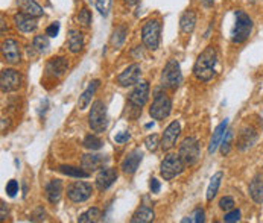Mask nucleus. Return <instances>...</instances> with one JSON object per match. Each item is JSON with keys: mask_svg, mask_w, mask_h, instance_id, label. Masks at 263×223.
<instances>
[{"mask_svg": "<svg viewBox=\"0 0 263 223\" xmlns=\"http://www.w3.org/2000/svg\"><path fill=\"white\" fill-rule=\"evenodd\" d=\"M216 63H218V52L213 46L206 47L198 56L195 67H193V74L201 82H209L210 79L216 74Z\"/></svg>", "mask_w": 263, "mask_h": 223, "instance_id": "nucleus-1", "label": "nucleus"}, {"mask_svg": "<svg viewBox=\"0 0 263 223\" xmlns=\"http://www.w3.org/2000/svg\"><path fill=\"white\" fill-rule=\"evenodd\" d=\"M253 32V20L244 11H236V22L231 31V39L236 44L245 43Z\"/></svg>", "mask_w": 263, "mask_h": 223, "instance_id": "nucleus-2", "label": "nucleus"}, {"mask_svg": "<svg viewBox=\"0 0 263 223\" xmlns=\"http://www.w3.org/2000/svg\"><path fill=\"white\" fill-rule=\"evenodd\" d=\"M181 84H183V73H181L179 64L176 59H169L161 73V85L169 90H176Z\"/></svg>", "mask_w": 263, "mask_h": 223, "instance_id": "nucleus-3", "label": "nucleus"}, {"mask_svg": "<svg viewBox=\"0 0 263 223\" xmlns=\"http://www.w3.org/2000/svg\"><path fill=\"white\" fill-rule=\"evenodd\" d=\"M172 111V102L166 93L163 91H155L154 96V102L149 108V114L154 120H165L166 117H169Z\"/></svg>", "mask_w": 263, "mask_h": 223, "instance_id": "nucleus-4", "label": "nucleus"}, {"mask_svg": "<svg viewBox=\"0 0 263 223\" xmlns=\"http://www.w3.org/2000/svg\"><path fill=\"white\" fill-rule=\"evenodd\" d=\"M88 123H90V128L96 132H104L107 129V125H108L107 107L102 100H96V102H93L90 114H88Z\"/></svg>", "mask_w": 263, "mask_h": 223, "instance_id": "nucleus-5", "label": "nucleus"}, {"mask_svg": "<svg viewBox=\"0 0 263 223\" xmlns=\"http://www.w3.org/2000/svg\"><path fill=\"white\" fill-rule=\"evenodd\" d=\"M179 158L183 159V163L186 166H193L196 161L199 159L201 150H199V143L195 137H187L181 141L179 150H178Z\"/></svg>", "mask_w": 263, "mask_h": 223, "instance_id": "nucleus-6", "label": "nucleus"}, {"mask_svg": "<svg viewBox=\"0 0 263 223\" xmlns=\"http://www.w3.org/2000/svg\"><path fill=\"white\" fill-rule=\"evenodd\" d=\"M160 35H161V23L158 20H149L145 23L141 29V39H143L145 47L149 50H157L160 44Z\"/></svg>", "mask_w": 263, "mask_h": 223, "instance_id": "nucleus-7", "label": "nucleus"}, {"mask_svg": "<svg viewBox=\"0 0 263 223\" xmlns=\"http://www.w3.org/2000/svg\"><path fill=\"white\" fill-rule=\"evenodd\" d=\"M184 166L186 164L179 158V155H168L160 166V175L165 181H171L184 172Z\"/></svg>", "mask_w": 263, "mask_h": 223, "instance_id": "nucleus-8", "label": "nucleus"}, {"mask_svg": "<svg viewBox=\"0 0 263 223\" xmlns=\"http://www.w3.org/2000/svg\"><path fill=\"white\" fill-rule=\"evenodd\" d=\"M22 85V74L14 69H5L0 74V88L2 93H11L20 88Z\"/></svg>", "mask_w": 263, "mask_h": 223, "instance_id": "nucleus-9", "label": "nucleus"}, {"mask_svg": "<svg viewBox=\"0 0 263 223\" xmlns=\"http://www.w3.org/2000/svg\"><path fill=\"white\" fill-rule=\"evenodd\" d=\"M93 193V188L87 182H73L72 186H69L67 188V197L75 202V204H81V202H86L87 199H90Z\"/></svg>", "mask_w": 263, "mask_h": 223, "instance_id": "nucleus-10", "label": "nucleus"}, {"mask_svg": "<svg viewBox=\"0 0 263 223\" xmlns=\"http://www.w3.org/2000/svg\"><path fill=\"white\" fill-rule=\"evenodd\" d=\"M107 163H108V156L102 155V153H87L83 156V159H81V166H83V169L87 170L88 173L99 170Z\"/></svg>", "mask_w": 263, "mask_h": 223, "instance_id": "nucleus-11", "label": "nucleus"}, {"mask_svg": "<svg viewBox=\"0 0 263 223\" xmlns=\"http://www.w3.org/2000/svg\"><path fill=\"white\" fill-rule=\"evenodd\" d=\"M179 132H181V126L178 123V120L172 121V123L165 129L163 137H161V143H160L161 149H163L165 152L171 150L176 143V138H178Z\"/></svg>", "mask_w": 263, "mask_h": 223, "instance_id": "nucleus-12", "label": "nucleus"}, {"mask_svg": "<svg viewBox=\"0 0 263 223\" xmlns=\"http://www.w3.org/2000/svg\"><path fill=\"white\" fill-rule=\"evenodd\" d=\"M148 97H149V84L141 82V84L135 85V88L131 91L128 100H130V104L134 105L135 108H141L148 102Z\"/></svg>", "mask_w": 263, "mask_h": 223, "instance_id": "nucleus-13", "label": "nucleus"}, {"mask_svg": "<svg viewBox=\"0 0 263 223\" xmlns=\"http://www.w3.org/2000/svg\"><path fill=\"white\" fill-rule=\"evenodd\" d=\"M140 74H141L140 66H138V64H132V66H130L128 69H125L122 73L117 76V84H119L120 87L134 85V84L138 82Z\"/></svg>", "mask_w": 263, "mask_h": 223, "instance_id": "nucleus-14", "label": "nucleus"}, {"mask_svg": "<svg viewBox=\"0 0 263 223\" xmlns=\"http://www.w3.org/2000/svg\"><path fill=\"white\" fill-rule=\"evenodd\" d=\"M141 159H143V152H141L140 149H135L125 156L122 164H120V169H122V172L125 175H134L141 163Z\"/></svg>", "mask_w": 263, "mask_h": 223, "instance_id": "nucleus-15", "label": "nucleus"}, {"mask_svg": "<svg viewBox=\"0 0 263 223\" xmlns=\"http://www.w3.org/2000/svg\"><path fill=\"white\" fill-rule=\"evenodd\" d=\"M14 23H15V28L22 32H32L37 29L38 23H37V18L34 15H29L26 12H18L14 15Z\"/></svg>", "mask_w": 263, "mask_h": 223, "instance_id": "nucleus-16", "label": "nucleus"}, {"mask_svg": "<svg viewBox=\"0 0 263 223\" xmlns=\"http://www.w3.org/2000/svg\"><path fill=\"white\" fill-rule=\"evenodd\" d=\"M116 179H117V170L111 169V167H105L97 173L96 186H97L99 190H107L114 184Z\"/></svg>", "mask_w": 263, "mask_h": 223, "instance_id": "nucleus-17", "label": "nucleus"}, {"mask_svg": "<svg viewBox=\"0 0 263 223\" xmlns=\"http://www.w3.org/2000/svg\"><path fill=\"white\" fill-rule=\"evenodd\" d=\"M2 55L6 63L17 64L20 61V46L15 39H5L2 44Z\"/></svg>", "mask_w": 263, "mask_h": 223, "instance_id": "nucleus-18", "label": "nucleus"}, {"mask_svg": "<svg viewBox=\"0 0 263 223\" xmlns=\"http://www.w3.org/2000/svg\"><path fill=\"white\" fill-rule=\"evenodd\" d=\"M69 69V63L67 59L59 56V58H55V59H50L47 63V67H46V73L49 76H53V77H59L63 76Z\"/></svg>", "mask_w": 263, "mask_h": 223, "instance_id": "nucleus-19", "label": "nucleus"}, {"mask_svg": "<svg viewBox=\"0 0 263 223\" xmlns=\"http://www.w3.org/2000/svg\"><path fill=\"white\" fill-rule=\"evenodd\" d=\"M256 140H257V134L254 132V129L253 128H244L237 137V149L242 150V152L250 149L256 143Z\"/></svg>", "mask_w": 263, "mask_h": 223, "instance_id": "nucleus-20", "label": "nucleus"}, {"mask_svg": "<svg viewBox=\"0 0 263 223\" xmlns=\"http://www.w3.org/2000/svg\"><path fill=\"white\" fill-rule=\"evenodd\" d=\"M227 126H228V120H224L222 123H219L212 135V140H210V145H209V153H215L216 149L220 146L222 143V138H224L225 132H227Z\"/></svg>", "mask_w": 263, "mask_h": 223, "instance_id": "nucleus-21", "label": "nucleus"}, {"mask_svg": "<svg viewBox=\"0 0 263 223\" xmlns=\"http://www.w3.org/2000/svg\"><path fill=\"white\" fill-rule=\"evenodd\" d=\"M63 194V182L59 179H53L46 186V197L50 204H58Z\"/></svg>", "mask_w": 263, "mask_h": 223, "instance_id": "nucleus-22", "label": "nucleus"}, {"mask_svg": "<svg viewBox=\"0 0 263 223\" xmlns=\"http://www.w3.org/2000/svg\"><path fill=\"white\" fill-rule=\"evenodd\" d=\"M67 46H69L70 52H73V53H78V52L83 50V47H84L83 34L76 29H70L69 35H67Z\"/></svg>", "mask_w": 263, "mask_h": 223, "instance_id": "nucleus-23", "label": "nucleus"}, {"mask_svg": "<svg viewBox=\"0 0 263 223\" xmlns=\"http://www.w3.org/2000/svg\"><path fill=\"white\" fill-rule=\"evenodd\" d=\"M17 5L20 6L23 12L29 14V15H34V17H42L44 14L43 8L40 6L35 0H17Z\"/></svg>", "mask_w": 263, "mask_h": 223, "instance_id": "nucleus-24", "label": "nucleus"}, {"mask_svg": "<svg viewBox=\"0 0 263 223\" xmlns=\"http://www.w3.org/2000/svg\"><path fill=\"white\" fill-rule=\"evenodd\" d=\"M250 196L256 204H263V178L256 176L250 184Z\"/></svg>", "mask_w": 263, "mask_h": 223, "instance_id": "nucleus-25", "label": "nucleus"}, {"mask_svg": "<svg viewBox=\"0 0 263 223\" xmlns=\"http://www.w3.org/2000/svg\"><path fill=\"white\" fill-rule=\"evenodd\" d=\"M196 26V14L193 11H186L179 18V28L184 34H192Z\"/></svg>", "mask_w": 263, "mask_h": 223, "instance_id": "nucleus-26", "label": "nucleus"}, {"mask_svg": "<svg viewBox=\"0 0 263 223\" xmlns=\"http://www.w3.org/2000/svg\"><path fill=\"white\" fill-rule=\"evenodd\" d=\"M97 87H99V80H93V82H90V85L87 87V90L79 96V100H78L79 110H86V108L90 105L91 97H93V94L96 93Z\"/></svg>", "mask_w": 263, "mask_h": 223, "instance_id": "nucleus-27", "label": "nucleus"}, {"mask_svg": "<svg viewBox=\"0 0 263 223\" xmlns=\"http://www.w3.org/2000/svg\"><path fill=\"white\" fill-rule=\"evenodd\" d=\"M154 217H155V214H154L152 208H149V207H146V205H141V207L134 213L131 222H132V223H149V222L154 220Z\"/></svg>", "mask_w": 263, "mask_h": 223, "instance_id": "nucleus-28", "label": "nucleus"}, {"mask_svg": "<svg viewBox=\"0 0 263 223\" xmlns=\"http://www.w3.org/2000/svg\"><path fill=\"white\" fill-rule=\"evenodd\" d=\"M102 219H104L102 211L97 208H90L84 214H81L78 222L79 223H97V222H102Z\"/></svg>", "mask_w": 263, "mask_h": 223, "instance_id": "nucleus-29", "label": "nucleus"}, {"mask_svg": "<svg viewBox=\"0 0 263 223\" xmlns=\"http://www.w3.org/2000/svg\"><path fill=\"white\" fill-rule=\"evenodd\" d=\"M222 176H224V175H222V172H218V173L212 178L210 184H209V188H207V194H206V197H207L209 202H212L213 197L216 196V193H218V190H219V187H220Z\"/></svg>", "mask_w": 263, "mask_h": 223, "instance_id": "nucleus-30", "label": "nucleus"}, {"mask_svg": "<svg viewBox=\"0 0 263 223\" xmlns=\"http://www.w3.org/2000/svg\"><path fill=\"white\" fill-rule=\"evenodd\" d=\"M32 47L38 52V53H46L50 47L49 38L46 35H37L32 41Z\"/></svg>", "mask_w": 263, "mask_h": 223, "instance_id": "nucleus-31", "label": "nucleus"}, {"mask_svg": "<svg viewBox=\"0 0 263 223\" xmlns=\"http://www.w3.org/2000/svg\"><path fill=\"white\" fill-rule=\"evenodd\" d=\"M127 28L125 26H117L113 32V37H111V43L114 47H122L124 41H125V38H127Z\"/></svg>", "mask_w": 263, "mask_h": 223, "instance_id": "nucleus-32", "label": "nucleus"}, {"mask_svg": "<svg viewBox=\"0 0 263 223\" xmlns=\"http://www.w3.org/2000/svg\"><path fill=\"white\" fill-rule=\"evenodd\" d=\"M61 173L72 176V178H87L90 173L84 169H79V167H73V166H61L58 169Z\"/></svg>", "mask_w": 263, "mask_h": 223, "instance_id": "nucleus-33", "label": "nucleus"}, {"mask_svg": "<svg viewBox=\"0 0 263 223\" xmlns=\"http://www.w3.org/2000/svg\"><path fill=\"white\" fill-rule=\"evenodd\" d=\"M83 145L88 150H99L100 148L104 146V141L100 140L99 137H96V135H87L84 138V141H83Z\"/></svg>", "mask_w": 263, "mask_h": 223, "instance_id": "nucleus-34", "label": "nucleus"}, {"mask_svg": "<svg viewBox=\"0 0 263 223\" xmlns=\"http://www.w3.org/2000/svg\"><path fill=\"white\" fill-rule=\"evenodd\" d=\"M76 20H78L79 25H83V26L88 28V26L91 25V14H90V11H88L87 8H83V9L79 11Z\"/></svg>", "mask_w": 263, "mask_h": 223, "instance_id": "nucleus-35", "label": "nucleus"}, {"mask_svg": "<svg viewBox=\"0 0 263 223\" xmlns=\"http://www.w3.org/2000/svg\"><path fill=\"white\" fill-rule=\"evenodd\" d=\"M231 140H233V131H227L224 135V140H222V143H220V153L222 155H227L230 152Z\"/></svg>", "mask_w": 263, "mask_h": 223, "instance_id": "nucleus-36", "label": "nucleus"}, {"mask_svg": "<svg viewBox=\"0 0 263 223\" xmlns=\"http://www.w3.org/2000/svg\"><path fill=\"white\" fill-rule=\"evenodd\" d=\"M111 3H113V0H96V8L104 17H107L110 14Z\"/></svg>", "mask_w": 263, "mask_h": 223, "instance_id": "nucleus-37", "label": "nucleus"}, {"mask_svg": "<svg viewBox=\"0 0 263 223\" xmlns=\"http://www.w3.org/2000/svg\"><path fill=\"white\" fill-rule=\"evenodd\" d=\"M206 220V217H204V210H201V208H196L189 217H186V219H183V223H186V222H195V223H202Z\"/></svg>", "mask_w": 263, "mask_h": 223, "instance_id": "nucleus-38", "label": "nucleus"}, {"mask_svg": "<svg viewBox=\"0 0 263 223\" xmlns=\"http://www.w3.org/2000/svg\"><path fill=\"white\" fill-rule=\"evenodd\" d=\"M160 143H161V141L158 140V135H157V134L148 135L146 140H145V146H146V149L151 150V152H155Z\"/></svg>", "mask_w": 263, "mask_h": 223, "instance_id": "nucleus-39", "label": "nucleus"}, {"mask_svg": "<svg viewBox=\"0 0 263 223\" xmlns=\"http://www.w3.org/2000/svg\"><path fill=\"white\" fill-rule=\"evenodd\" d=\"M219 208L224 210V211H231V210H234V199L230 197V196L222 197V199L219 200Z\"/></svg>", "mask_w": 263, "mask_h": 223, "instance_id": "nucleus-40", "label": "nucleus"}, {"mask_svg": "<svg viewBox=\"0 0 263 223\" xmlns=\"http://www.w3.org/2000/svg\"><path fill=\"white\" fill-rule=\"evenodd\" d=\"M6 193H8V196L9 197H14L17 193H18V182L15 181V179H11L8 184H6Z\"/></svg>", "mask_w": 263, "mask_h": 223, "instance_id": "nucleus-41", "label": "nucleus"}, {"mask_svg": "<svg viewBox=\"0 0 263 223\" xmlns=\"http://www.w3.org/2000/svg\"><path fill=\"white\" fill-rule=\"evenodd\" d=\"M239 220H240V211L239 210L227 211V214L224 217V222H227V223H233V222H239Z\"/></svg>", "mask_w": 263, "mask_h": 223, "instance_id": "nucleus-42", "label": "nucleus"}, {"mask_svg": "<svg viewBox=\"0 0 263 223\" xmlns=\"http://www.w3.org/2000/svg\"><path fill=\"white\" fill-rule=\"evenodd\" d=\"M58 32H59V23H58V22L52 23V25L47 26V29H46V35H47V37H56Z\"/></svg>", "mask_w": 263, "mask_h": 223, "instance_id": "nucleus-43", "label": "nucleus"}, {"mask_svg": "<svg viewBox=\"0 0 263 223\" xmlns=\"http://www.w3.org/2000/svg\"><path fill=\"white\" fill-rule=\"evenodd\" d=\"M130 138H131V135H130L128 132H119V134L114 137L116 143H120V145H122V143H125V141H128Z\"/></svg>", "mask_w": 263, "mask_h": 223, "instance_id": "nucleus-44", "label": "nucleus"}, {"mask_svg": "<svg viewBox=\"0 0 263 223\" xmlns=\"http://www.w3.org/2000/svg\"><path fill=\"white\" fill-rule=\"evenodd\" d=\"M149 188H151L152 193H158V191H160V182H158L155 178L151 179V182H149Z\"/></svg>", "mask_w": 263, "mask_h": 223, "instance_id": "nucleus-45", "label": "nucleus"}, {"mask_svg": "<svg viewBox=\"0 0 263 223\" xmlns=\"http://www.w3.org/2000/svg\"><path fill=\"white\" fill-rule=\"evenodd\" d=\"M199 2L204 5L206 8H212L213 6V3H215V0H199Z\"/></svg>", "mask_w": 263, "mask_h": 223, "instance_id": "nucleus-46", "label": "nucleus"}, {"mask_svg": "<svg viewBox=\"0 0 263 223\" xmlns=\"http://www.w3.org/2000/svg\"><path fill=\"white\" fill-rule=\"evenodd\" d=\"M5 213H8V210L5 208V204H3V202H2V217H0V219H2V220H5L6 217H5Z\"/></svg>", "mask_w": 263, "mask_h": 223, "instance_id": "nucleus-47", "label": "nucleus"}, {"mask_svg": "<svg viewBox=\"0 0 263 223\" xmlns=\"http://www.w3.org/2000/svg\"><path fill=\"white\" fill-rule=\"evenodd\" d=\"M124 2L127 3V5H135V3H138V0H124Z\"/></svg>", "mask_w": 263, "mask_h": 223, "instance_id": "nucleus-48", "label": "nucleus"}]
</instances>
